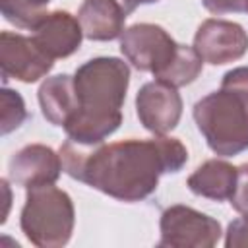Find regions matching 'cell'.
I'll list each match as a JSON object with an SVG mask.
<instances>
[{"mask_svg":"<svg viewBox=\"0 0 248 248\" xmlns=\"http://www.w3.org/2000/svg\"><path fill=\"white\" fill-rule=\"evenodd\" d=\"M58 153L68 176L128 203L149 198L163 174L178 172L188 163L186 145L169 136L99 145H81L68 138Z\"/></svg>","mask_w":248,"mask_h":248,"instance_id":"6da1fadb","label":"cell"},{"mask_svg":"<svg viewBox=\"0 0 248 248\" xmlns=\"http://www.w3.org/2000/svg\"><path fill=\"white\" fill-rule=\"evenodd\" d=\"M74 81L78 110L64 132L76 143L99 145L122 124L130 66L116 56H97L76 70Z\"/></svg>","mask_w":248,"mask_h":248,"instance_id":"7a4b0ae2","label":"cell"},{"mask_svg":"<svg viewBox=\"0 0 248 248\" xmlns=\"http://www.w3.org/2000/svg\"><path fill=\"white\" fill-rule=\"evenodd\" d=\"M194 122L207 147L219 157L248 149V66L229 70L217 91L202 97L192 108Z\"/></svg>","mask_w":248,"mask_h":248,"instance_id":"3957f363","label":"cell"},{"mask_svg":"<svg viewBox=\"0 0 248 248\" xmlns=\"http://www.w3.org/2000/svg\"><path fill=\"white\" fill-rule=\"evenodd\" d=\"M76 225V209L68 192L54 184L27 188L19 215L25 238L39 248H60L68 244Z\"/></svg>","mask_w":248,"mask_h":248,"instance_id":"277c9868","label":"cell"},{"mask_svg":"<svg viewBox=\"0 0 248 248\" xmlns=\"http://www.w3.org/2000/svg\"><path fill=\"white\" fill-rule=\"evenodd\" d=\"M176 43L161 25L134 23L120 35V52L140 72H149L157 78L170 66L178 52Z\"/></svg>","mask_w":248,"mask_h":248,"instance_id":"5b68a950","label":"cell"},{"mask_svg":"<svg viewBox=\"0 0 248 248\" xmlns=\"http://www.w3.org/2000/svg\"><path fill=\"white\" fill-rule=\"evenodd\" d=\"M159 246L170 248H211L219 242L221 223L190 205H170L161 213Z\"/></svg>","mask_w":248,"mask_h":248,"instance_id":"8992f818","label":"cell"},{"mask_svg":"<svg viewBox=\"0 0 248 248\" xmlns=\"http://www.w3.org/2000/svg\"><path fill=\"white\" fill-rule=\"evenodd\" d=\"M54 66V60L33 41L31 35L2 31L0 35V72L2 81L17 79L35 83L45 78Z\"/></svg>","mask_w":248,"mask_h":248,"instance_id":"52a82bcc","label":"cell"},{"mask_svg":"<svg viewBox=\"0 0 248 248\" xmlns=\"http://www.w3.org/2000/svg\"><path fill=\"white\" fill-rule=\"evenodd\" d=\"M136 114L147 132L167 136L178 126L182 116V97L178 87L161 79L143 83L136 95Z\"/></svg>","mask_w":248,"mask_h":248,"instance_id":"ba28073f","label":"cell"},{"mask_svg":"<svg viewBox=\"0 0 248 248\" xmlns=\"http://www.w3.org/2000/svg\"><path fill=\"white\" fill-rule=\"evenodd\" d=\"M194 48L203 62L223 66L240 60L248 50V33L240 23L209 17L194 35Z\"/></svg>","mask_w":248,"mask_h":248,"instance_id":"9c48e42d","label":"cell"},{"mask_svg":"<svg viewBox=\"0 0 248 248\" xmlns=\"http://www.w3.org/2000/svg\"><path fill=\"white\" fill-rule=\"evenodd\" d=\"M29 31L33 41L52 60L72 56L79 48L81 39L85 37L79 19L64 10L45 12L29 27Z\"/></svg>","mask_w":248,"mask_h":248,"instance_id":"30bf717a","label":"cell"},{"mask_svg":"<svg viewBox=\"0 0 248 248\" xmlns=\"http://www.w3.org/2000/svg\"><path fill=\"white\" fill-rule=\"evenodd\" d=\"M62 159L52 147L29 143L16 151L8 161V176L14 184L27 188L54 184L62 172Z\"/></svg>","mask_w":248,"mask_h":248,"instance_id":"8fae6325","label":"cell"},{"mask_svg":"<svg viewBox=\"0 0 248 248\" xmlns=\"http://www.w3.org/2000/svg\"><path fill=\"white\" fill-rule=\"evenodd\" d=\"M126 10L118 0H83L78 12L83 35L89 41H114L124 33Z\"/></svg>","mask_w":248,"mask_h":248,"instance_id":"7c38bea8","label":"cell"},{"mask_svg":"<svg viewBox=\"0 0 248 248\" xmlns=\"http://www.w3.org/2000/svg\"><path fill=\"white\" fill-rule=\"evenodd\" d=\"M39 105L43 116L52 124L64 128L70 118L78 110V93H76V81L70 74H58L46 78L39 91Z\"/></svg>","mask_w":248,"mask_h":248,"instance_id":"4fadbf2b","label":"cell"},{"mask_svg":"<svg viewBox=\"0 0 248 248\" xmlns=\"http://www.w3.org/2000/svg\"><path fill=\"white\" fill-rule=\"evenodd\" d=\"M236 184V167H232L225 159H209L202 163L186 180V186L192 194L225 202L232 196Z\"/></svg>","mask_w":248,"mask_h":248,"instance_id":"5bb4252c","label":"cell"},{"mask_svg":"<svg viewBox=\"0 0 248 248\" xmlns=\"http://www.w3.org/2000/svg\"><path fill=\"white\" fill-rule=\"evenodd\" d=\"M202 68H203V60L196 52V48L188 45H180L170 66L157 79L170 83L172 87H184L198 79V76L202 74Z\"/></svg>","mask_w":248,"mask_h":248,"instance_id":"9a60e30c","label":"cell"},{"mask_svg":"<svg viewBox=\"0 0 248 248\" xmlns=\"http://www.w3.org/2000/svg\"><path fill=\"white\" fill-rule=\"evenodd\" d=\"M52 0H0V12L6 21L19 29H29Z\"/></svg>","mask_w":248,"mask_h":248,"instance_id":"2e32d148","label":"cell"},{"mask_svg":"<svg viewBox=\"0 0 248 248\" xmlns=\"http://www.w3.org/2000/svg\"><path fill=\"white\" fill-rule=\"evenodd\" d=\"M27 118V108L23 97L14 91L4 87L0 91V130L2 136L17 130Z\"/></svg>","mask_w":248,"mask_h":248,"instance_id":"e0dca14e","label":"cell"},{"mask_svg":"<svg viewBox=\"0 0 248 248\" xmlns=\"http://www.w3.org/2000/svg\"><path fill=\"white\" fill-rule=\"evenodd\" d=\"M229 203L238 213H248V163H242L236 167V184L234 192L229 198Z\"/></svg>","mask_w":248,"mask_h":248,"instance_id":"ac0fdd59","label":"cell"},{"mask_svg":"<svg viewBox=\"0 0 248 248\" xmlns=\"http://www.w3.org/2000/svg\"><path fill=\"white\" fill-rule=\"evenodd\" d=\"M227 248H248V213L234 219L227 227L225 234Z\"/></svg>","mask_w":248,"mask_h":248,"instance_id":"d6986e66","label":"cell"},{"mask_svg":"<svg viewBox=\"0 0 248 248\" xmlns=\"http://www.w3.org/2000/svg\"><path fill=\"white\" fill-rule=\"evenodd\" d=\"M203 8L211 14H236L244 12L246 0H202Z\"/></svg>","mask_w":248,"mask_h":248,"instance_id":"ffe728a7","label":"cell"},{"mask_svg":"<svg viewBox=\"0 0 248 248\" xmlns=\"http://www.w3.org/2000/svg\"><path fill=\"white\" fill-rule=\"evenodd\" d=\"M120 4H122V8L126 10V14L130 16L140 4H155V2H159V0H118Z\"/></svg>","mask_w":248,"mask_h":248,"instance_id":"44dd1931","label":"cell"},{"mask_svg":"<svg viewBox=\"0 0 248 248\" xmlns=\"http://www.w3.org/2000/svg\"><path fill=\"white\" fill-rule=\"evenodd\" d=\"M244 12H248V0H246V8H244Z\"/></svg>","mask_w":248,"mask_h":248,"instance_id":"7402d4cb","label":"cell"}]
</instances>
